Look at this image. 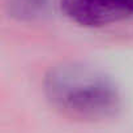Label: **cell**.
I'll return each mask as SVG.
<instances>
[{
  "label": "cell",
  "instance_id": "1",
  "mask_svg": "<svg viewBox=\"0 0 133 133\" xmlns=\"http://www.w3.org/2000/svg\"><path fill=\"white\" fill-rule=\"evenodd\" d=\"M44 89L57 111L77 120H103L115 115L120 107L115 84L99 71L78 63H64L52 68Z\"/></svg>",
  "mask_w": 133,
  "mask_h": 133
},
{
  "label": "cell",
  "instance_id": "2",
  "mask_svg": "<svg viewBox=\"0 0 133 133\" xmlns=\"http://www.w3.org/2000/svg\"><path fill=\"white\" fill-rule=\"evenodd\" d=\"M61 9L82 26H103L133 17V0H61Z\"/></svg>",
  "mask_w": 133,
  "mask_h": 133
}]
</instances>
